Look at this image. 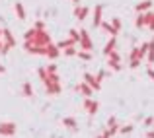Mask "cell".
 Listing matches in <instances>:
<instances>
[{
	"label": "cell",
	"mask_w": 154,
	"mask_h": 138,
	"mask_svg": "<svg viewBox=\"0 0 154 138\" xmlns=\"http://www.w3.org/2000/svg\"><path fill=\"white\" fill-rule=\"evenodd\" d=\"M23 39H26V43H31V45H37V47H47V45H51V43H53L49 31L35 29V27L27 29L26 35H23Z\"/></svg>",
	"instance_id": "6da1fadb"
},
{
	"label": "cell",
	"mask_w": 154,
	"mask_h": 138,
	"mask_svg": "<svg viewBox=\"0 0 154 138\" xmlns=\"http://www.w3.org/2000/svg\"><path fill=\"white\" fill-rule=\"evenodd\" d=\"M80 51H88L92 52V49H94V41L90 39V33H88L86 29H80Z\"/></svg>",
	"instance_id": "7a4b0ae2"
},
{
	"label": "cell",
	"mask_w": 154,
	"mask_h": 138,
	"mask_svg": "<svg viewBox=\"0 0 154 138\" xmlns=\"http://www.w3.org/2000/svg\"><path fill=\"white\" fill-rule=\"evenodd\" d=\"M16 130H18L16 123H0V136H8V138H12V136L16 134Z\"/></svg>",
	"instance_id": "3957f363"
},
{
	"label": "cell",
	"mask_w": 154,
	"mask_h": 138,
	"mask_svg": "<svg viewBox=\"0 0 154 138\" xmlns=\"http://www.w3.org/2000/svg\"><path fill=\"white\" fill-rule=\"evenodd\" d=\"M103 22V6L102 4H98V6L94 8V14H92V26L94 27H100V23Z\"/></svg>",
	"instance_id": "277c9868"
},
{
	"label": "cell",
	"mask_w": 154,
	"mask_h": 138,
	"mask_svg": "<svg viewBox=\"0 0 154 138\" xmlns=\"http://www.w3.org/2000/svg\"><path fill=\"white\" fill-rule=\"evenodd\" d=\"M45 92L49 93V95H59L60 93V90H63V88H60V82H51V80H45Z\"/></svg>",
	"instance_id": "5b68a950"
},
{
	"label": "cell",
	"mask_w": 154,
	"mask_h": 138,
	"mask_svg": "<svg viewBox=\"0 0 154 138\" xmlns=\"http://www.w3.org/2000/svg\"><path fill=\"white\" fill-rule=\"evenodd\" d=\"M43 56H47V58L55 60V58H59V56H60V49L57 47L55 43H51V45L45 47V55H43Z\"/></svg>",
	"instance_id": "8992f818"
},
{
	"label": "cell",
	"mask_w": 154,
	"mask_h": 138,
	"mask_svg": "<svg viewBox=\"0 0 154 138\" xmlns=\"http://www.w3.org/2000/svg\"><path fill=\"white\" fill-rule=\"evenodd\" d=\"M2 37H4V39H2V41H4V43H6V45H8V47H10V49H12V47H16V45H18V41H16V37H14V33H12V31H10V29H8V27H4V29H2Z\"/></svg>",
	"instance_id": "52a82bcc"
},
{
	"label": "cell",
	"mask_w": 154,
	"mask_h": 138,
	"mask_svg": "<svg viewBox=\"0 0 154 138\" xmlns=\"http://www.w3.org/2000/svg\"><path fill=\"white\" fill-rule=\"evenodd\" d=\"M74 92L82 93L84 97H92V93H94V90H92V88L88 86L86 82H82V84H78V86H74Z\"/></svg>",
	"instance_id": "ba28073f"
},
{
	"label": "cell",
	"mask_w": 154,
	"mask_h": 138,
	"mask_svg": "<svg viewBox=\"0 0 154 138\" xmlns=\"http://www.w3.org/2000/svg\"><path fill=\"white\" fill-rule=\"evenodd\" d=\"M84 82H86V84H88V86H90V88H92L94 92H98L100 88H102V86H100L98 82H96V76H92L90 72H86V74H84Z\"/></svg>",
	"instance_id": "9c48e42d"
},
{
	"label": "cell",
	"mask_w": 154,
	"mask_h": 138,
	"mask_svg": "<svg viewBox=\"0 0 154 138\" xmlns=\"http://www.w3.org/2000/svg\"><path fill=\"white\" fill-rule=\"evenodd\" d=\"M88 14H90V8H88V6H78V8H74V16L80 20V22H84V20L88 18Z\"/></svg>",
	"instance_id": "30bf717a"
},
{
	"label": "cell",
	"mask_w": 154,
	"mask_h": 138,
	"mask_svg": "<svg viewBox=\"0 0 154 138\" xmlns=\"http://www.w3.org/2000/svg\"><path fill=\"white\" fill-rule=\"evenodd\" d=\"M63 124L66 128H70L72 132H78V124H76V119H74V117H64V119H63Z\"/></svg>",
	"instance_id": "8fae6325"
},
{
	"label": "cell",
	"mask_w": 154,
	"mask_h": 138,
	"mask_svg": "<svg viewBox=\"0 0 154 138\" xmlns=\"http://www.w3.org/2000/svg\"><path fill=\"white\" fill-rule=\"evenodd\" d=\"M115 45H117V37H109L107 39V43H105V47H103V55H109L111 51H115Z\"/></svg>",
	"instance_id": "7c38bea8"
},
{
	"label": "cell",
	"mask_w": 154,
	"mask_h": 138,
	"mask_svg": "<svg viewBox=\"0 0 154 138\" xmlns=\"http://www.w3.org/2000/svg\"><path fill=\"white\" fill-rule=\"evenodd\" d=\"M148 8H152V0H143V2H139L135 6V10L139 12V14H143V12H148Z\"/></svg>",
	"instance_id": "4fadbf2b"
},
{
	"label": "cell",
	"mask_w": 154,
	"mask_h": 138,
	"mask_svg": "<svg viewBox=\"0 0 154 138\" xmlns=\"http://www.w3.org/2000/svg\"><path fill=\"white\" fill-rule=\"evenodd\" d=\"M14 10H16V16L23 22V20H26V8H23V4L22 2H16L14 4Z\"/></svg>",
	"instance_id": "5bb4252c"
},
{
	"label": "cell",
	"mask_w": 154,
	"mask_h": 138,
	"mask_svg": "<svg viewBox=\"0 0 154 138\" xmlns=\"http://www.w3.org/2000/svg\"><path fill=\"white\" fill-rule=\"evenodd\" d=\"M146 62L150 64H154V41H148V51H146Z\"/></svg>",
	"instance_id": "9a60e30c"
},
{
	"label": "cell",
	"mask_w": 154,
	"mask_h": 138,
	"mask_svg": "<svg viewBox=\"0 0 154 138\" xmlns=\"http://www.w3.org/2000/svg\"><path fill=\"white\" fill-rule=\"evenodd\" d=\"M22 93L26 97H33V86H31L29 82H23L22 84Z\"/></svg>",
	"instance_id": "2e32d148"
},
{
	"label": "cell",
	"mask_w": 154,
	"mask_h": 138,
	"mask_svg": "<svg viewBox=\"0 0 154 138\" xmlns=\"http://www.w3.org/2000/svg\"><path fill=\"white\" fill-rule=\"evenodd\" d=\"M100 27H102L103 31H107L109 35H113V37H117V31H115V29L111 27V23H107V22H102V23H100Z\"/></svg>",
	"instance_id": "e0dca14e"
},
{
	"label": "cell",
	"mask_w": 154,
	"mask_h": 138,
	"mask_svg": "<svg viewBox=\"0 0 154 138\" xmlns=\"http://www.w3.org/2000/svg\"><path fill=\"white\" fill-rule=\"evenodd\" d=\"M76 47L74 45H70V47H64L63 51H60V55H64V56H76Z\"/></svg>",
	"instance_id": "ac0fdd59"
},
{
	"label": "cell",
	"mask_w": 154,
	"mask_h": 138,
	"mask_svg": "<svg viewBox=\"0 0 154 138\" xmlns=\"http://www.w3.org/2000/svg\"><path fill=\"white\" fill-rule=\"evenodd\" d=\"M133 130H135V127H133V124H123V127H119V132H117V134L127 136V134H131Z\"/></svg>",
	"instance_id": "d6986e66"
},
{
	"label": "cell",
	"mask_w": 154,
	"mask_h": 138,
	"mask_svg": "<svg viewBox=\"0 0 154 138\" xmlns=\"http://www.w3.org/2000/svg\"><path fill=\"white\" fill-rule=\"evenodd\" d=\"M76 56H78L80 60H84V62H90V60H92V52H88V51H78Z\"/></svg>",
	"instance_id": "ffe728a7"
},
{
	"label": "cell",
	"mask_w": 154,
	"mask_h": 138,
	"mask_svg": "<svg viewBox=\"0 0 154 138\" xmlns=\"http://www.w3.org/2000/svg\"><path fill=\"white\" fill-rule=\"evenodd\" d=\"M98 109H100V103H98V101H94V99H92V103H90V107H88V115H90V117H94L96 115V113H98Z\"/></svg>",
	"instance_id": "44dd1931"
},
{
	"label": "cell",
	"mask_w": 154,
	"mask_h": 138,
	"mask_svg": "<svg viewBox=\"0 0 154 138\" xmlns=\"http://www.w3.org/2000/svg\"><path fill=\"white\" fill-rule=\"evenodd\" d=\"M137 49H139V58L144 60V58H146V51H148V43H143V45L137 47Z\"/></svg>",
	"instance_id": "7402d4cb"
},
{
	"label": "cell",
	"mask_w": 154,
	"mask_h": 138,
	"mask_svg": "<svg viewBox=\"0 0 154 138\" xmlns=\"http://www.w3.org/2000/svg\"><path fill=\"white\" fill-rule=\"evenodd\" d=\"M70 45H76V43L72 41V39H63V41H59V43H57V47H59L60 51H63L64 47H70Z\"/></svg>",
	"instance_id": "603a6c76"
},
{
	"label": "cell",
	"mask_w": 154,
	"mask_h": 138,
	"mask_svg": "<svg viewBox=\"0 0 154 138\" xmlns=\"http://www.w3.org/2000/svg\"><path fill=\"white\" fill-rule=\"evenodd\" d=\"M107 60H111V62H121V55L117 51H111L107 55Z\"/></svg>",
	"instance_id": "cb8c5ba5"
},
{
	"label": "cell",
	"mask_w": 154,
	"mask_h": 138,
	"mask_svg": "<svg viewBox=\"0 0 154 138\" xmlns=\"http://www.w3.org/2000/svg\"><path fill=\"white\" fill-rule=\"evenodd\" d=\"M111 27H113V29L117 31V33H119V31H121V27H123V23H121V20H119V18H113V22H111Z\"/></svg>",
	"instance_id": "d4e9b609"
},
{
	"label": "cell",
	"mask_w": 154,
	"mask_h": 138,
	"mask_svg": "<svg viewBox=\"0 0 154 138\" xmlns=\"http://www.w3.org/2000/svg\"><path fill=\"white\" fill-rule=\"evenodd\" d=\"M68 35H70V39H72L74 43H78V41H80V31H76V29H70V31H68Z\"/></svg>",
	"instance_id": "484cf974"
},
{
	"label": "cell",
	"mask_w": 154,
	"mask_h": 138,
	"mask_svg": "<svg viewBox=\"0 0 154 138\" xmlns=\"http://www.w3.org/2000/svg\"><path fill=\"white\" fill-rule=\"evenodd\" d=\"M129 60H140L139 58V49H133V51H131V55H129ZM140 62H143V60H140Z\"/></svg>",
	"instance_id": "4316f807"
},
{
	"label": "cell",
	"mask_w": 154,
	"mask_h": 138,
	"mask_svg": "<svg viewBox=\"0 0 154 138\" xmlns=\"http://www.w3.org/2000/svg\"><path fill=\"white\" fill-rule=\"evenodd\" d=\"M103 78H105V70H98V74H96V82H98L100 86H102Z\"/></svg>",
	"instance_id": "83f0119b"
},
{
	"label": "cell",
	"mask_w": 154,
	"mask_h": 138,
	"mask_svg": "<svg viewBox=\"0 0 154 138\" xmlns=\"http://www.w3.org/2000/svg\"><path fill=\"white\" fill-rule=\"evenodd\" d=\"M37 74H39V78L45 82L47 80V70H45V66H41V68H37Z\"/></svg>",
	"instance_id": "f1b7e54d"
},
{
	"label": "cell",
	"mask_w": 154,
	"mask_h": 138,
	"mask_svg": "<svg viewBox=\"0 0 154 138\" xmlns=\"http://www.w3.org/2000/svg\"><path fill=\"white\" fill-rule=\"evenodd\" d=\"M107 62H109V68H111V70H115V72L121 70V62H111V60H107Z\"/></svg>",
	"instance_id": "f546056e"
},
{
	"label": "cell",
	"mask_w": 154,
	"mask_h": 138,
	"mask_svg": "<svg viewBox=\"0 0 154 138\" xmlns=\"http://www.w3.org/2000/svg\"><path fill=\"white\" fill-rule=\"evenodd\" d=\"M45 70H47V74H57V64H49V66H45Z\"/></svg>",
	"instance_id": "4dcf8cb0"
},
{
	"label": "cell",
	"mask_w": 154,
	"mask_h": 138,
	"mask_svg": "<svg viewBox=\"0 0 154 138\" xmlns=\"http://www.w3.org/2000/svg\"><path fill=\"white\" fill-rule=\"evenodd\" d=\"M143 124H144V127H152V124H154V117H152V115L146 117V119L143 121Z\"/></svg>",
	"instance_id": "1f68e13d"
},
{
	"label": "cell",
	"mask_w": 154,
	"mask_h": 138,
	"mask_svg": "<svg viewBox=\"0 0 154 138\" xmlns=\"http://www.w3.org/2000/svg\"><path fill=\"white\" fill-rule=\"evenodd\" d=\"M140 64H143V62H140V60H129V66H131L133 70H135V68H139Z\"/></svg>",
	"instance_id": "d6a6232c"
},
{
	"label": "cell",
	"mask_w": 154,
	"mask_h": 138,
	"mask_svg": "<svg viewBox=\"0 0 154 138\" xmlns=\"http://www.w3.org/2000/svg\"><path fill=\"white\" fill-rule=\"evenodd\" d=\"M90 103H92V97H84V103H82L84 111H88V107H90Z\"/></svg>",
	"instance_id": "836d02e7"
},
{
	"label": "cell",
	"mask_w": 154,
	"mask_h": 138,
	"mask_svg": "<svg viewBox=\"0 0 154 138\" xmlns=\"http://www.w3.org/2000/svg\"><path fill=\"white\" fill-rule=\"evenodd\" d=\"M35 29H45V22H43V20H39V22H35Z\"/></svg>",
	"instance_id": "e575fe53"
},
{
	"label": "cell",
	"mask_w": 154,
	"mask_h": 138,
	"mask_svg": "<svg viewBox=\"0 0 154 138\" xmlns=\"http://www.w3.org/2000/svg\"><path fill=\"white\" fill-rule=\"evenodd\" d=\"M146 76H148L150 80H154V68H152V66H148V68H146Z\"/></svg>",
	"instance_id": "d590c367"
},
{
	"label": "cell",
	"mask_w": 154,
	"mask_h": 138,
	"mask_svg": "<svg viewBox=\"0 0 154 138\" xmlns=\"http://www.w3.org/2000/svg\"><path fill=\"white\" fill-rule=\"evenodd\" d=\"M8 51H10V47H8L6 43H4V45H2V49H0V55H2V56H4V55H8Z\"/></svg>",
	"instance_id": "8d00e7d4"
},
{
	"label": "cell",
	"mask_w": 154,
	"mask_h": 138,
	"mask_svg": "<svg viewBox=\"0 0 154 138\" xmlns=\"http://www.w3.org/2000/svg\"><path fill=\"white\" fill-rule=\"evenodd\" d=\"M113 124H117V119L115 117H109L107 119V127H113Z\"/></svg>",
	"instance_id": "74e56055"
},
{
	"label": "cell",
	"mask_w": 154,
	"mask_h": 138,
	"mask_svg": "<svg viewBox=\"0 0 154 138\" xmlns=\"http://www.w3.org/2000/svg\"><path fill=\"white\" fill-rule=\"evenodd\" d=\"M146 138H154V128H152V130H148V132H146Z\"/></svg>",
	"instance_id": "f35d334b"
},
{
	"label": "cell",
	"mask_w": 154,
	"mask_h": 138,
	"mask_svg": "<svg viewBox=\"0 0 154 138\" xmlns=\"http://www.w3.org/2000/svg\"><path fill=\"white\" fill-rule=\"evenodd\" d=\"M4 72H6V66H4V64H0V74H4Z\"/></svg>",
	"instance_id": "ab89813d"
},
{
	"label": "cell",
	"mask_w": 154,
	"mask_h": 138,
	"mask_svg": "<svg viewBox=\"0 0 154 138\" xmlns=\"http://www.w3.org/2000/svg\"><path fill=\"white\" fill-rule=\"evenodd\" d=\"M2 45H4V41H2V39H0V49H2Z\"/></svg>",
	"instance_id": "60d3db41"
},
{
	"label": "cell",
	"mask_w": 154,
	"mask_h": 138,
	"mask_svg": "<svg viewBox=\"0 0 154 138\" xmlns=\"http://www.w3.org/2000/svg\"><path fill=\"white\" fill-rule=\"evenodd\" d=\"M0 37H2V27H0Z\"/></svg>",
	"instance_id": "b9f144b4"
},
{
	"label": "cell",
	"mask_w": 154,
	"mask_h": 138,
	"mask_svg": "<svg viewBox=\"0 0 154 138\" xmlns=\"http://www.w3.org/2000/svg\"><path fill=\"white\" fill-rule=\"evenodd\" d=\"M72 2H76V4H78V2H80V0H72Z\"/></svg>",
	"instance_id": "7bdbcfd3"
},
{
	"label": "cell",
	"mask_w": 154,
	"mask_h": 138,
	"mask_svg": "<svg viewBox=\"0 0 154 138\" xmlns=\"http://www.w3.org/2000/svg\"><path fill=\"white\" fill-rule=\"evenodd\" d=\"M96 138H102V136H96Z\"/></svg>",
	"instance_id": "ee69618b"
}]
</instances>
